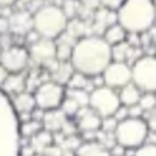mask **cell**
Here are the masks:
<instances>
[{
	"mask_svg": "<svg viewBox=\"0 0 156 156\" xmlns=\"http://www.w3.org/2000/svg\"><path fill=\"white\" fill-rule=\"evenodd\" d=\"M112 62V46H109L102 36H83L73 46L72 66L75 72L89 77L102 75Z\"/></svg>",
	"mask_w": 156,
	"mask_h": 156,
	"instance_id": "1",
	"label": "cell"
},
{
	"mask_svg": "<svg viewBox=\"0 0 156 156\" xmlns=\"http://www.w3.org/2000/svg\"><path fill=\"white\" fill-rule=\"evenodd\" d=\"M116 14L118 23L128 33L142 34L153 27L156 22L153 0H126Z\"/></svg>",
	"mask_w": 156,
	"mask_h": 156,
	"instance_id": "2",
	"label": "cell"
},
{
	"mask_svg": "<svg viewBox=\"0 0 156 156\" xmlns=\"http://www.w3.org/2000/svg\"><path fill=\"white\" fill-rule=\"evenodd\" d=\"M69 19H67L60 6L44 5L33 13V29L40 34V37L55 40L66 32Z\"/></svg>",
	"mask_w": 156,
	"mask_h": 156,
	"instance_id": "3",
	"label": "cell"
},
{
	"mask_svg": "<svg viewBox=\"0 0 156 156\" xmlns=\"http://www.w3.org/2000/svg\"><path fill=\"white\" fill-rule=\"evenodd\" d=\"M147 129L146 120L142 118H128L118 123V128L115 130V137L119 145L125 149H137L146 142Z\"/></svg>",
	"mask_w": 156,
	"mask_h": 156,
	"instance_id": "4",
	"label": "cell"
},
{
	"mask_svg": "<svg viewBox=\"0 0 156 156\" xmlns=\"http://www.w3.org/2000/svg\"><path fill=\"white\" fill-rule=\"evenodd\" d=\"M132 83L143 93H156V56L145 55L132 66Z\"/></svg>",
	"mask_w": 156,
	"mask_h": 156,
	"instance_id": "5",
	"label": "cell"
},
{
	"mask_svg": "<svg viewBox=\"0 0 156 156\" xmlns=\"http://www.w3.org/2000/svg\"><path fill=\"white\" fill-rule=\"evenodd\" d=\"M119 93L115 89H110L108 86L95 87L89 95V108L95 110L100 118H109L116 113V110L120 108Z\"/></svg>",
	"mask_w": 156,
	"mask_h": 156,
	"instance_id": "6",
	"label": "cell"
},
{
	"mask_svg": "<svg viewBox=\"0 0 156 156\" xmlns=\"http://www.w3.org/2000/svg\"><path fill=\"white\" fill-rule=\"evenodd\" d=\"M34 99L37 108L44 112L59 109L65 100V87L53 80L43 82L34 92Z\"/></svg>",
	"mask_w": 156,
	"mask_h": 156,
	"instance_id": "7",
	"label": "cell"
},
{
	"mask_svg": "<svg viewBox=\"0 0 156 156\" xmlns=\"http://www.w3.org/2000/svg\"><path fill=\"white\" fill-rule=\"evenodd\" d=\"M105 86L110 89H122L132 83V66L126 62H112L102 73Z\"/></svg>",
	"mask_w": 156,
	"mask_h": 156,
	"instance_id": "8",
	"label": "cell"
},
{
	"mask_svg": "<svg viewBox=\"0 0 156 156\" xmlns=\"http://www.w3.org/2000/svg\"><path fill=\"white\" fill-rule=\"evenodd\" d=\"M56 48L57 44L53 40L40 37L36 43L30 44V49H29L30 59L39 65L49 66L53 70L59 63L56 59Z\"/></svg>",
	"mask_w": 156,
	"mask_h": 156,
	"instance_id": "9",
	"label": "cell"
},
{
	"mask_svg": "<svg viewBox=\"0 0 156 156\" xmlns=\"http://www.w3.org/2000/svg\"><path fill=\"white\" fill-rule=\"evenodd\" d=\"M29 50L22 46H10L3 49L0 55V65H3L9 73H22L29 65Z\"/></svg>",
	"mask_w": 156,
	"mask_h": 156,
	"instance_id": "10",
	"label": "cell"
},
{
	"mask_svg": "<svg viewBox=\"0 0 156 156\" xmlns=\"http://www.w3.org/2000/svg\"><path fill=\"white\" fill-rule=\"evenodd\" d=\"M9 23L12 33L26 36L33 30V14L27 10L16 12V13L9 16Z\"/></svg>",
	"mask_w": 156,
	"mask_h": 156,
	"instance_id": "11",
	"label": "cell"
},
{
	"mask_svg": "<svg viewBox=\"0 0 156 156\" xmlns=\"http://www.w3.org/2000/svg\"><path fill=\"white\" fill-rule=\"evenodd\" d=\"M77 128L82 132H98L102 128V118L90 108H80L77 112Z\"/></svg>",
	"mask_w": 156,
	"mask_h": 156,
	"instance_id": "12",
	"label": "cell"
},
{
	"mask_svg": "<svg viewBox=\"0 0 156 156\" xmlns=\"http://www.w3.org/2000/svg\"><path fill=\"white\" fill-rule=\"evenodd\" d=\"M67 122V116L62 109H53V110H46L43 116V129H46L52 133L62 132L63 126Z\"/></svg>",
	"mask_w": 156,
	"mask_h": 156,
	"instance_id": "13",
	"label": "cell"
},
{
	"mask_svg": "<svg viewBox=\"0 0 156 156\" xmlns=\"http://www.w3.org/2000/svg\"><path fill=\"white\" fill-rule=\"evenodd\" d=\"M118 23V14L113 10L105 9V7H99L95 12V17H93V29L96 32H105L109 26Z\"/></svg>",
	"mask_w": 156,
	"mask_h": 156,
	"instance_id": "14",
	"label": "cell"
},
{
	"mask_svg": "<svg viewBox=\"0 0 156 156\" xmlns=\"http://www.w3.org/2000/svg\"><path fill=\"white\" fill-rule=\"evenodd\" d=\"M2 89L10 95H20L27 89V77L23 73H10Z\"/></svg>",
	"mask_w": 156,
	"mask_h": 156,
	"instance_id": "15",
	"label": "cell"
},
{
	"mask_svg": "<svg viewBox=\"0 0 156 156\" xmlns=\"http://www.w3.org/2000/svg\"><path fill=\"white\" fill-rule=\"evenodd\" d=\"M12 102H13L14 110L17 112V115L32 113L34 109L37 108L34 95L30 93V92H23V93H20V95H16L14 99H12Z\"/></svg>",
	"mask_w": 156,
	"mask_h": 156,
	"instance_id": "16",
	"label": "cell"
},
{
	"mask_svg": "<svg viewBox=\"0 0 156 156\" xmlns=\"http://www.w3.org/2000/svg\"><path fill=\"white\" fill-rule=\"evenodd\" d=\"M76 156H112L110 151L98 140L83 142L75 152Z\"/></svg>",
	"mask_w": 156,
	"mask_h": 156,
	"instance_id": "17",
	"label": "cell"
},
{
	"mask_svg": "<svg viewBox=\"0 0 156 156\" xmlns=\"http://www.w3.org/2000/svg\"><path fill=\"white\" fill-rule=\"evenodd\" d=\"M140 96H142L140 89H139L137 86H135L133 83L126 85L125 87L120 89V92H119L120 105H122V106H126V108H130V106H135V105L139 103Z\"/></svg>",
	"mask_w": 156,
	"mask_h": 156,
	"instance_id": "18",
	"label": "cell"
},
{
	"mask_svg": "<svg viewBox=\"0 0 156 156\" xmlns=\"http://www.w3.org/2000/svg\"><path fill=\"white\" fill-rule=\"evenodd\" d=\"M30 140V146L33 147V151L36 153H43L49 146H52L55 142V136L52 132H49L46 129H42L39 133H36Z\"/></svg>",
	"mask_w": 156,
	"mask_h": 156,
	"instance_id": "19",
	"label": "cell"
},
{
	"mask_svg": "<svg viewBox=\"0 0 156 156\" xmlns=\"http://www.w3.org/2000/svg\"><path fill=\"white\" fill-rule=\"evenodd\" d=\"M75 73V69L72 66L70 62H59L57 66L52 70V76H53V82H56L59 85H67L70 77Z\"/></svg>",
	"mask_w": 156,
	"mask_h": 156,
	"instance_id": "20",
	"label": "cell"
},
{
	"mask_svg": "<svg viewBox=\"0 0 156 156\" xmlns=\"http://www.w3.org/2000/svg\"><path fill=\"white\" fill-rule=\"evenodd\" d=\"M102 37L106 40V43H108L109 46L113 48V46H116V44H119V43H122L126 40L128 32H126L119 23H116V24L109 26V27L103 32V36H102Z\"/></svg>",
	"mask_w": 156,
	"mask_h": 156,
	"instance_id": "21",
	"label": "cell"
},
{
	"mask_svg": "<svg viewBox=\"0 0 156 156\" xmlns=\"http://www.w3.org/2000/svg\"><path fill=\"white\" fill-rule=\"evenodd\" d=\"M67 86H69V89H82V90H87V89H92V87H93V85H92V77L83 75V73H79V72H75V73H73V76L70 77Z\"/></svg>",
	"mask_w": 156,
	"mask_h": 156,
	"instance_id": "22",
	"label": "cell"
},
{
	"mask_svg": "<svg viewBox=\"0 0 156 156\" xmlns=\"http://www.w3.org/2000/svg\"><path fill=\"white\" fill-rule=\"evenodd\" d=\"M132 50L133 48L125 40V42L112 48V59H113V62H126L128 63V59L130 57Z\"/></svg>",
	"mask_w": 156,
	"mask_h": 156,
	"instance_id": "23",
	"label": "cell"
},
{
	"mask_svg": "<svg viewBox=\"0 0 156 156\" xmlns=\"http://www.w3.org/2000/svg\"><path fill=\"white\" fill-rule=\"evenodd\" d=\"M43 129V123L40 120H34L30 119L29 122H23L20 123V135L24 139H32V137L39 133Z\"/></svg>",
	"mask_w": 156,
	"mask_h": 156,
	"instance_id": "24",
	"label": "cell"
},
{
	"mask_svg": "<svg viewBox=\"0 0 156 156\" xmlns=\"http://www.w3.org/2000/svg\"><path fill=\"white\" fill-rule=\"evenodd\" d=\"M73 46L69 42L62 40L56 48V59L57 62H70L72 59V52H73Z\"/></svg>",
	"mask_w": 156,
	"mask_h": 156,
	"instance_id": "25",
	"label": "cell"
},
{
	"mask_svg": "<svg viewBox=\"0 0 156 156\" xmlns=\"http://www.w3.org/2000/svg\"><path fill=\"white\" fill-rule=\"evenodd\" d=\"M62 10L69 20H73L77 16V13L80 12V3L79 0H63L62 3Z\"/></svg>",
	"mask_w": 156,
	"mask_h": 156,
	"instance_id": "26",
	"label": "cell"
},
{
	"mask_svg": "<svg viewBox=\"0 0 156 156\" xmlns=\"http://www.w3.org/2000/svg\"><path fill=\"white\" fill-rule=\"evenodd\" d=\"M89 95L90 93H87V90H82V89H69V93H67V96L75 99L80 108L89 106Z\"/></svg>",
	"mask_w": 156,
	"mask_h": 156,
	"instance_id": "27",
	"label": "cell"
},
{
	"mask_svg": "<svg viewBox=\"0 0 156 156\" xmlns=\"http://www.w3.org/2000/svg\"><path fill=\"white\" fill-rule=\"evenodd\" d=\"M137 105L143 112H153L156 109V93H143Z\"/></svg>",
	"mask_w": 156,
	"mask_h": 156,
	"instance_id": "28",
	"label": "cell"
},
{
	"mask_svg": "<svg viewBox=\"0 0 156 156\" xmlns=\"http://www.w3.org/2000/svg\"><path fill=\"white\" fill-rule=\"evenodd\" d=\"M62 110L65 112L66 116H75L80 110V106H79V103L75 99H72V98L67 96L66 99L63 100V103H62Z\"/></svg>",
	"mask_w": 156,
	"mask_h": 156,
	"instance_id": "29",
	"label": "cell"
},
{
	"mask_svg": "<svg viewBox=\"0 0 156 156\" xmlns=\"http://www.w3.org/2000/svg\"><path fill=\"white\" fill-rule=\"evenodd\" d=\"M133 156H156V145L152 143H143L135 151Z\"/></svg>",
	"mask_w": 156,
	"mask_h": 156,
	"instance_id": "30",
	"label": "cell"
},
{
	"mask_svg": "<svg viewBox=\"0 0 156 156\" xmlns=\"http://www.w3.org/2000/svg\"><path fill=\"white\" fill-rule=\"evenodd\" d=\"M118 120L113 118V116H109V118H103L102 119V130L108 133H115L116 128H118Z\"/></svg>",
	"mask_w": 156,
	"mask_h": 156,
	"instance_id": "31",
	"label": "cell"
},
{
	"mask_svg": "<svg viewBox=\"0 0 156 156\" xmlns=\"http://www.w3.org/2000/svg\"><path fill=\"white\" fill-rule=\"evenodd\" d=\"M125 2H126V0H100V6L105 7V9L118 12V10L122 7V5Z\"/></svg>",
	"mask_w": 156,
	"mask_h": 156,
	"instance_id": "32",
	"label": "cell"
},
{
	"mask_svg": "<svg viewBox=\"0 0 156 156\" xmlns=\"http://www.w3.org/2000/svg\"><path fill=\"white\" fill-rule=\"evenodd\" d=\"M79 3H80V9L96 12L100 6V0H79Z\"/></svg>",
	"mask_w": 156,
	"mask_h": 156,
	"instance_id": "33",
	"label": "cell"
},
{
	"mask_svg": "<svg viewBox=\"0 0 156 156\" xmlns=\"http://www.w3.org/2000/svg\"><path fill=\"white\" fill-rule=\"evenodd\" d=\"M63 155H65V153H63V149H62L59 145H55V143L43 152V156H63Z\"/></svg>",
	"mask_w": 156,
	"mask_h": 156,
	"instance_id": "34",
	"label": "cell"
},
{
	"mask_svg": "<svg viewBox=\"0 0 156 156\" xmlns=\"http://www.w3.org/2000/svg\"><path fill=\"white\" fill-rule=\"evenodd\" d=\"M113 118L118 120V122H122V120H125V119L129 118V110L126 106H120V108L116 110V113L113 115Z\"/></svg>",
	"mask_w": 156,
	"mask_h": 156,
	"instance_id": "35",
	"label": "cell"
},
{
	"mask_svg": "<svg viewBox=\"0 0 156 156\" xmlns=\"http://www.w3.org/2000/svg\"><path fill=\"white\" fill-rule=\"evenodd\" d=\"M7 32H10V23H9V17L6 16H0V34L3 36Z\"/></svg>",
	"mask_w": 156,
	"mask_h": 156,
	"instance_id": "36",
	"label": "cell"
},
{
	"mask_svg": "<svg viewBox=\"0 0 156 156\" xmlns=\"http://www.w3.org/2000/svg\"><path fill=\"white\" fill-rule=\"evenodd\" d=\"M128 110H129V118H142L143 110L139 105L130 106V108H128Z\"/></svg>",
	"mask_w": 156,
	"mask_h": 156,
	"instance_id": "37",
	"label": "cell"
},
{
	"mask_svg": "<svg viewBox=\"0 0 156 156\" xmlns=\"http://www.w3.org/2000/svg\"><path fill=\"white\" fill-rule=\"evenodd\" d=\"M146 125L149 132H156V110H153V113L146 119Z\"/></svg>",
	"mask_w": 156,
	"mask_h": 156,
	"instance_id": "38",
	"label": "cell"
},
{
	"mask_svg": "<svg viewBox=\"0 0 156 156\" xmlns=\"http://www.w3.org/2000/svg\"><path fill=\"white\" fill-rule=\"evenodd\" d=\"M110 155L112 156H125V147L122 145L116 143L112 149H110Z\"/></svg>",
	"mask_w": 156,
	"mask_h": 156,
	"instance_id": "39",
	"label": "cell"
},
{
	"mask_svg": "<svg viewBox=\"0 0 156 156\" xmlns=\"http://www.w3.org/2000/svg\"><path fill=\"white\" fill-rule=\"evenodd\" d=\"M9 72H7V69H6L3 65H0V87L3 86V83L6 82V79L9 77Z\"/></svg>",
	"mask_w": 156,
	"mask_h": 156,
	"instance_id": "40",
	"label": "cell"
},
{
	"mask_svg": "<svg viewBox=\"0 0 156 156\" xmlns=\"http://www.w3.org/2000/svg\"><path fill=\"white\" fill-rule=\"evenodd\" d=\"M19 0H0V7H10V6L16 5Z\"/></svg>",
	"mask_w": 156,
	"mask_h": 156,
	"instance_id": "41",
	"label": "cell"
},
{
	"mask_svg": "<svg viewBox=\"0 0 156 156\" xmlns=\"http://www.w3.org/2000/svg\"><path fill=\"white\" fill-rule=\"evenodd\" d=\"M145 143H152V145H156V132H149L146 137V142Z\"/></svg>",
	"mask_w": 156,
	"mask_h": 156,
	"instance_id": "42",
	"label": "cell"
},
{
	"mask_svg": "<svg viewBox=\"0 0 156 156\" xmlns=\"http://www.w3.org/2000/svg\"><path fill=\"white\" fill-rule=\"evenodd\" d=\"M63 156H76V153H72V152H69V153H66V155H63Z\"/></svg>",
	"mask_w": 156,
	"mask_h": 156,
	"instance_id": "43",
	"label": "cell"
},
{
	"mask_svg": "<svg viewBox=\"0 0 156 156\" xmlns=\"http://www.w3.org/2000/svg\"><path fill=\"white\" fill-rule=\"evenodd\" d=\"M153 3H155V12H156V0H155V2H153Z\"/></svg>",
	"mask_w": 156,
	"mask_h": 156,
	"instance_id": "44",
	"label": "cell"
},
{
	"mask_svg": "<svg viewBox=\"0 0 156 156\" xmlns=\"http://www.w3.org/2000/svg\"><path fill=\"white\" fill-rule=\"evenodd\" d=\"M0 39H2V34H0Z\"/></svg>",
	"mask_w": 156,
	"mask_h": 156,
	"instance_id": "45",
	"label": "cell"
},
{
	"mask_svg": "<svg viewBox=\"0 0 156 156\" xmlns=\"http://www.w3.org/2000/svg\"><path fill=\"white\" fill-rule=\"evenodd\" d=\"M125 156H126V155H125Z\"/></svg>",
	"mask_w": 156,
	"mask_h": 156,
	"instance_id": "46",
	"label": "cell"
}]
</instances>
